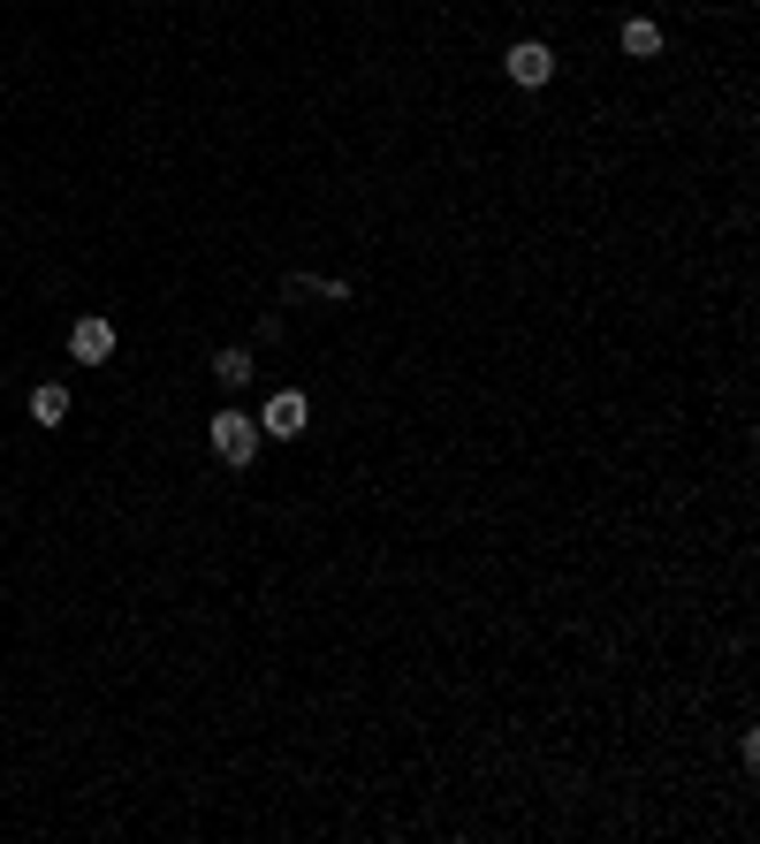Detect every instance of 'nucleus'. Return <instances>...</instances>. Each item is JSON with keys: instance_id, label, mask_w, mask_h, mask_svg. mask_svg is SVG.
<instances>
[{"instance_id": "7ed1b4c3", "label": "nucleus", "mask_w": 760, "mask_h": 844, "mask_svg": "<svg viewBox=\"0 0 760 844\" xmlns=\"http://www.w3.org/2000/svg\"><path fill=\"white\" fill-rule=\"evenodd\" d=\"M304 419H312V403H304L297 388H282V396H267V411H259V434H282V442H297Z\"/></svg>"}, {"instance_id": "20e7f679", "label": "nucleus", "mask_w": 760, "mask_h": 844, "mask_svg": "<svg viewBox=\"0 0 760 844\" xmlns=\"http://www.w3.org/2000/svg\"><path fill=\"white\" fill-rule=\"evenodd\" d=\"M69 357H77V365H107V357H115V328H107L100 313H84V320L69 328Z\"/></svg>"}, {"instance_id": "39448f33", "label": "nucleus", "mask_w": 760, "mask_h": 844, "mask_svg": "<svg viewBox=\"0 0 760 844\" xmlns=\"http://www.w3.org/2000/svg\"><path fill=\"white\" fill-rule=\"evenodd\" d=\"M623 54H631V61H654V54H662V23H654V15H631V23H623Z\"/></svg>"}, {"instance_id": "423d86ee", "label": "nucleus", "mask_w": 760, "mask_h": 844, "mask_svg": "<svg viewBox=\"0 0 760 844\" xmlns=\"http://www.w3.org/2000/svg\"><path fill=\"white\" fill-rule=\"evenodd\" d=\"M31 419H38V426H61V419H69V388H54V380L31 388Z\"/></svg>"}, {"instance_id": "0eeeda50", "label": "nucleus", "mask_w": 760, "mask_h": 844, "mask_svg": "<svg viewBox=\"0 0 760 844\" xmlns=\"http://www.w3.org/2000/svg\"><path fill=\"white\" fill-rule=\"evenodd\" d=\"M213 380H221V388H244V380H252V357H244V350H221V357H213Z\"/></svg>"}, {"instance_id": "f257e3e1", "label": "nucleus", "mask_w": 760, "mask_h": 844, "mask_svg": "<svg viewBox=\"0 0 760 844\" xmlns=\"http://www.w3.org/2000/svg\"><path fill=\"white\" fill-rule=\"evenodd\" d=\"M206 442H213L221 465H252V457H259V419H244V411H213Z\"/></svg>"}, {"instance_id": "f03ea898", "label": "nucleus", "mask_w": 760, "mask_h": 844, "mask_svg": "<svg viewBox=\"0 0 760 844\" xmlns=\"http://www.w3.org/2000/svg\"><path fill=\"white\" fill-rule=\"evenodd\" d=\"M502 69H510V84H525V92H540V84L556 77V54H548L540 38H517V46L502 54Z\"/></svg>"}]
</instances>
